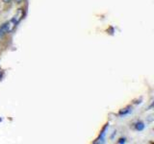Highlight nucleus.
I'll return each mask as SVG.
<instances>
[{
    "mask_svg": "<svg viewBox=\"0 0 154 144\" xmlns=\"http://www.w3.org/2000/svg\"><path fill=\"white\" fill-rule=\"evenodd\" d=\"M15 26H16V23L14 21V19L12 18L11 20L4 23L0 27V36H3L5 34H8L10 32H12Z\"/></svg>",
    "mask_w": 154,
    "mask_h": 144,
    "instance_id": "obj_1",
    "label": "nucleus"
},
{
    "mask_svg": "<svg viewBox=\"0 0 154 144\" xmlns=\"http://www.w3.org/2000/svg\"><path fill=\"white\" fill-rule=\"evenodd\" d=\"M23 17V11L21 9H19L18 11H17V13H16V14L14 15V17H13V19H14V21L15 22V23L17 24L21 20V18Z\"/></svg>",
    "mask_w": 154,
    "mask_h": 144,
    "instance_id": "obj_2",
    "label": "nucleus"
},
{
    "mask_svg": "<svg viewBox=\"0 0 154 144\" xmlns=\"http://www.w3.org/2000/svg\"><path fill=\"white\" fill-rule=\"evenodd\" d=\"M144 123H142V122H139V123H137V125H136V129L139 130V131L144 130Z\"/></svg>",
    "mask_w": 154,
    "mask_h": 144,
    "instance_id": "obj_3",
    "label": "nucleus"
},
{
    "mask_svg": "<svg viewBox=\"0 0 154 144\" xmlns=\"http://www.w3.org/2000/svg\"><path fill=\"white\" fill-rule=\"evenodd\" d=\"M119 142H120V143H122V142H124V139H120V141H119Z\"/></svg>",
    "mask_w": 154,
    "mask_h": 144,
    "instance_id": "obj_4",
    "label": "nucleus"
},
{
    "mask_svg": "<svg viewBox=\"0 0 154 144\" xmlns=\"http://www.w3.org/2000/svg\"><path fill=\"white\" fill-rule=\"evenodd\" d=\"M3 1H4V2H6V3H7V2H10V1H11V0H3Z\"/></svg>",
    "mask_w": 154,
    "mask_h": 144,
    "instance_id": "obj_5",
    "label": "nucleus"
}]
</instances>
